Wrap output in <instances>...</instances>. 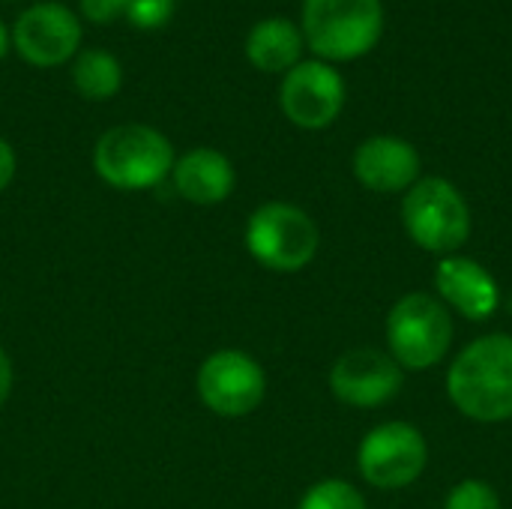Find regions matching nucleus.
Segmentation results:
<instances>
[{"instance_id":"18","label":"nucleus","mask_w":512,"mask_h":509,"mask_svg":"<svg viewBox=\"0 0 512 509\" xmlns=\"http://www.w3.org/2000/svg\"><path fill=\"white\" fill-rule=\"evenodd\" d=\"M444 509H504L498 492L486 480H462L447 495Z\"/></svg>"},{"instance_id":"1","label":"nucleus","mask_w":512,"mask_h":509,"mask_svg":"<svg viewBox=\"0 0 512 509\" xmlns=\"http://www.w3.org/2000/svg\"><path fill=\"white\" fill-rule=\"evenodd\" d=\"M450 402L477 423L512 420V336L474 339L447 372Z\"/></svg>"},{"instance_id":"16","label":"nucleus","mask_w":512,"mask_h":509,"mask_svg":"<svg viewBox=\"0 0 512 509\" xmlns=\"http://www.w3.org/2000/svg\"><path fill=\"white\" fill-rule=\"evenodd\" d=\"M72 87L90 102H105L123 87V66L105 48L78 51L72 60Z\"/></svg>"},{"instance_id":"15","label":"nucleus","mask_w":512,"mask_h":509,"mask_svg":"<svg viewBox=\"0 0 512 509\" xmlns=\"http://www.w3.org/2000/svg\"><path fill=\"white\" fill-rule=\"evenodd\" d=\"M306 39L300 24L282 15L261 18L249 33H246V60L267 75H285L303 60Z\"/></svg>"},{"instance_id":"14","label":"nucleus","mask_w":512,"mask_h":509,"mask_svg":"<svg viewBox=\"0 0 512 509\" xmlns=\"http://www.w3.org/2000/svg\"><path fill=\"white\" fill-rule=\"evenodd\" d=\"M171 174H174V186L180 198L201 204V207L222 204L234 192V183H237L231 159L213 147H195L183 153L180 159H174Z\"/></svg>"},{"instance_id":"20","label":"nucleus","mask_w":512,"mask_h":509,"mask_svg":"<svg viewBox=\"0 0 512 509\" xmlns=\"http://www.w3.org/2000/svg\"><path fill=\"white\" fill-rule=\"evenodd\" d=\"M78 12L90 24H111L126 12V0H78Z\"/></svg>"},{"instance_id":"3","label":"nucleus","mask_w":512,"mask_h":509,"mask_svg":"<svg viewBox=\"0 0 512 509\" xmlns=\"http://www.w3.org/2000/svg\"><path fill=\"white\" fill-rule=\"evenodd\" d=\"M93 168L114 189H126V192L150 189L171 174L174 147L153 126L120 123L102 132V138L96 141Z\"/></svg>"},{"instance_id":"5","label":"nucleus","mask_w":512,"mask_h":509,"mask_svg":"<svg viewBox=\"0 0 512 509\" xmlns=\"http://www.w3.org/2000/svg\"><path fill=\"white\" fill-rule=\"evenodd\" d=\"M450 345L453 318L438 297L414 291L396 300V306L387 315V348L402 369H432L444 360Z\"/></svg>"},{"instance_id":"19","label":"nucleus","mask_w":512,"mask_h":509,"mask_svg":"<svg viewBox=\"0 0 512 509\" xmlns=\"http://www.w3.org/2000/svg\"><path fill=\"white\" fill-rule=\"evenodd\" d=\"M174 12V0H126V12L123 18L141 30H153L162 27Z\"/></svg>"},{"instance_id":"22","label":"nucleus","mask_w":512,"mask_h":509,"mask_svg":"<svg viewBox=\"0 0 512 509\" xmlns=\"http://www.w3.org/2000/svg\"><path fill=\"white\" fill-rule=\"evenodd\" d=\"M9 390H12V363H9L6 351L0 348V408L9 399Z\"/></svg>"},{"instance_id":"10","label":"nucleus","mask_w":512,"mask_h":509,"mask_svg":"<svg viewBox=\"0 0 512 509\" xmlns=\"http://www.w3.org/2000/svg\"><path fill=\"white\" fill-rule=\"evenodd\" d=\"M267 393V375L246 351H216L198 369V396L219 417L252 414Z\"/></svg>"},{"instance_id":"6","label":"nucleus","mask_w":512,"mask_h":509,"mask_svg":"<svg viewBox=\"0 0 512 509\" xmlns=\"http://www.w3.org/2000/svg\"><path fill=\"white\" fill-rule=\"evenodd\" d=\"M318 225L315 219L285 201L261 204L246 222L249 255L273 273H297L318 255Z\"/></svg>"},{"instance_id":"8","label":"nucleus","mask_w":512,"mask_h":509,"mask_svg":"<svg viewBox=\"0 0 512 509\" xmlns=\"http://www.w3.org/2000/svg\"><path fill=\"white\" fill-rule=\"evenodd\" d=\"M345 78L333 63H324L318 57L300 60L294 69L282 75L279 84V108L282 114L309 132L327 129L336 123V117L345 108Z\"/></svg>"},{"instance_id":"9","label":"nucleus","mask_w":512,"mask_h":509,"mask_svg":"<svg viewBox=\"0 0 512 509\" xmlns=\"http://www.w3.org/2000/svg\"><path fill=\"white\" fill-rule=\"evenodd\" d=\"M81 39V18L57 0L27 6L12 24V48L36 69H54L75 60Z\"/></svg>"},{"instance_id":"4","label":"nucleus","mask_w":512,"mask_h":509,"mask_svg":"<svg viewBox=\"0 0 512 509\" xmlns=\"http://www.w3.org/2000/svg\"><path fill=\"white\" fill-rule=\"evenodd\" d=\"M408 237L435 255H456L471 237V207L444 177H420L402 198Z\"/></svg>"},{"instance_id":"13","label":"nucleus","mask_w":512,"mask_h":509,"mask_svg":"<svg viewBox=\"0 0 512 509\" xmlns=\"http://www.w3.org/2000/svg\"><path fill=\"white\" fill-rule=\"evenodd\" d=\"M435 291L444 306L456 309L468 321H486L501 303L495 276L474 258L447 255L435 267Z\"/></svg>"},{"instance_id":"17","label":"nucleus","mask_w":512,"mask_h":509,"mask_svg":"<svg viewBox=\"0 0 512 509\" xmlns=\"http://www.w3.org/2000/svg\"><path fill=\"white\" fill-rule=\"evenodd\" d=\"M297 509H369L366 498L360 495L357 486L345 480H321L315 483Z\"/></svg>"},{"instance_id":"7","label":"nucleus","mask_w":512,"mask_h":509,"mask_svg":"<svg viewBox=\"0 0 512 509\" xmlns=\"http://www.w3.org/2000/svg\"><path fill=\"white\" fill-rule=\"evenodd\" d=\"M426 462H429V447L423 432L402 420L375 426L363 438L357 453L363 480L384 492L408 489L411 483H417L420 474L426 471Z\"/></svg>"},{"instance_id":"2","label":"nucleus","mask_w":512,"mask_h":509,"mask_svg":"<svg viewBox=\"0 0 512 509\" xmlns=\"http://www.w3.org/2000/svg\"><path fill=\"white\" fill-rule=\"evenodd\" d=\"M300 30L306 48L324 63L366 57L384 36L381 0H303Z\"/></svg>"},{"instance_id":"21","label":"nucleus","mask_w":512,"mask_h":509,"mask_svg":"<svg viewBox=\"0 0 512 509\" xmlns=\"http://www.w3.org/2000/svg\"><path fill=\"white\" fill-rule=\"evenodd\" d=\"M15 150H12V144L6 141V138H0V192L12 183V177H15Z\"/></svg>"},{"instance_id":"23","label":"nucleus","mask_w":512,"mask_h":509,"mask_svg":"<svg viewBox=\"0 0 512 509\" xmlns=\"http://www.w3.org/2000/svg\"><path fill=\"white\" fill-rule=\"evenodd\" d=\"M9 48H12V30L0 21V60L9 54Z\"/></svg>"},{"instance_id":"12","label":"nucleus","mask_w":512,"mask_h":509,"mask_svg":"<svg viewBox=\"0 0 512 509\" xmlns=\"http://www.w3.org/2000/svg\"><path fill=\"white\" fill-rule=\"evenodd\" d=\"M417 147L396 135H372L354 150V177L378 195L408 192L420 180Z\"/></svg>"},{"instance_id":"11","label":"nucleus","mask_w":512,"mask_h":509,"mask_svg":"<svg viewBox=\"0 0 512 509\" xmlns=\"http://www.w3.org/2000/svg\"><path fill=\"white\" fill-rule=\"evenodd\" d=\"M330 390L342 405L378 408L402 390V366L375 348H354L333 363Z\"/></svg>"}]
</instances>
